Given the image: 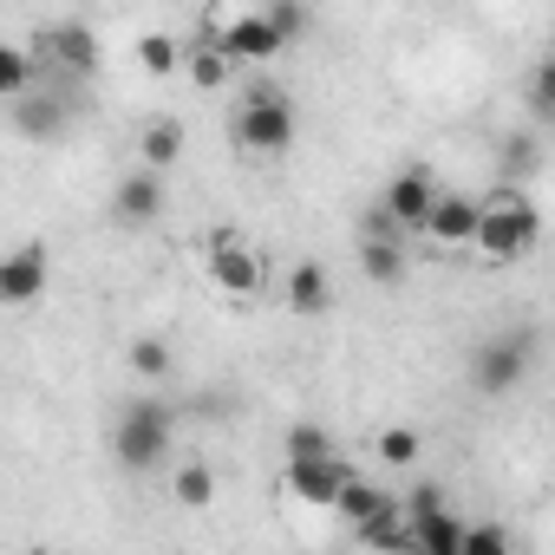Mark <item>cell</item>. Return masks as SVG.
<instances>
[{"mask_svg":"<svg viewBox=\"0 0 555 555\" xmlns=\"http://www.w3.org/2000/svg\"><path fill=\"white\" fill-rule=\"evenodd\" d=\"M170 438H177V418L164 399H125L112 418V457L125 477H151L170 457Z\"/></svg>","mask_w":555,"mask_h":555,"instance_id":"obj_1","label":"cell"},{"mask_svg":"<svg viewBox=\"0 0 555 555\" xmlns=\"http://www.w3.org/2000/svg\"><path fill=\"white\" fill-rule=\"evenodd\" d=\"M535 242H542V209L516 183H503L496 196H483V222H477V242H470L483 261H496V268L503 261H522Z\"/></svg>","mask_w":555,"mask_h":555,"instance_id":"obj_2","label":"cell"},{"mask_svg":"<svg viewBox=\"0 0 555 555\" xmlns=\"http://www.w3.org/2000/svg\"><path fill=\"white\" fill-rule=\"evenodd\" d=\"M229 138H235L242 157H282L295 144V105L274 86H248V99L229 118Z\"/></svg>","mask_w":555,"mask_h":555,"instance_id":"obj_3","label":"cell"},{"mask_svg":"<svg viewBox=\"0 0 555 555\" xmlns=\"http://www.w3.org/2000/svg\"><path fill=\"white\" fill-rule=\"evenodd\" d=\"M203 274H209L229 301H255V295L268 288V261H261L235 229H216V235L203 242Z\"/></svg>","mask_w":555,"mask_h":555,"instance_id":"obj_4","label":"cell"},{"mask_svg":"<svg viewBox=\"0 0 555 555\" xmlns=\"http://www.w3.org/2000/svg\"><path fill=\"white\" fill-rule=\"evenodd\" d=\"M529 360H535V340H529V334H516V327H509V334H490V340L470 347V386H477L483 399H503V392L522 386Z\"/></svg>","mask_w":555,"mask_h":555,"instance_id":"obj_5","label":"cell"},{"mask_svg":"<svg viewBox=\"0 0 555 555\" xmlns=\"http://www.w3.org/2000/svg\"><path fill=\"white\" fill-rule=\"evenodd\" d=\"M34 47H40V60H47V79H92L99 73V34L86 27V21H47L40 34H34Z\"/></svg>","mask_w":555,"mask_h":555,"instance_id":"obj_6","label":"cell"},{"mask_svg":"<svg viewBox=\"0 0 555 555\" xmlns=\"http://www.w3.org/2000/svg\"><path fill=\"white\" fill-rule=\"evenodd\" d=\"M8 125H14V138H27V144H60L66 125H73V105H66V92L47 79V86H34L27 99H8Z\"/></svg>","mask_w":555,"mask_h":555,"instance_id":"obj_7","label":"cell"},{"mask_svg":"<svg viewBox=\"0 0 555 555\" xmlns=\"http://www.w3.org/2000/svg\"><path fill=\"white\" fill-rule=\"evenodd\" d=\"M209 34L229 47L235 66H268V60H282V53H288V40L274 34V21L261 14V0H255V8H242V14H229V21L209 27Z\"/></svg>","mask_w":555,"mask_h":555,"instance_id":"obj_8","label":"cell"},{"mask_svg":"<svg viewBox=\"0 0 555 555\" xmlns=\"http://www.w3.org/2000/svg\"><path fill=\"white\" fill-rule=\"evenodd\" d=\"M347 477H353V464H347L340 451L288 457V470H282L288 496H295V503H314V509H334V503H340V490H347Z\"/></svg>","mask_w":555,"mask_h":555,"instance_id":"obj_9","label":"cell"},{"mask_svg":"<svg viewBox=\"0 0 555 555\" xmlns=\"http://www.w3.org/2000/svg\"><path fill=\"white\" fill-rule=\"evenodd\" d=\"M47 288H53V255H47V242H21L8 261H0V301H8V308H34Z\"/></svg>","mask_w":555,"mask_h":555,"instance_id":"obj_10","label":"cell"},{"mask_svg":"<svg viewBox=\"0 0 555 555\" xmlns=\"http://www.w3.org/2000/svg\"><path fill=\"white\" fill-rule=\"evenodd\" d=\"M379 203L399 216V229H405V235H425L431 203H438V177H431L425 164H405V170H392V177H386V196H379Z\"/></svg>","mask_w":555,"mask_h":555,"instance_id":"obj_11","label":"cell"},{"mask_svg":"<svg viewBox=\"0 0 555 555\" xmlns=\"http://www.w3.org/2000/svg\"><path fill=\"white\" fill-rule=\"evenodd\" d=\"M477 222H483V196H470V190H438L431 222H425V242H438V248H470V242H477Z\"/></svg>","mask_w":555,"mask_h":555,"instance_id":"obj_12","label":"cell"},{"mask_svg":"<svg viewBox=\"0 0 555 555\" xmlns=\"http://www.w3.org/2000/svg\"><path fill=\"white\" fill-rule=\"evenodd\" d=\"M157 216H164V170L138 164V170L118 177V190H112V222H125V229H151Z\"/></svg>","mask_w":555,"mask_h":555,"instance_id":"obj_13","label":"cell"},{"mask_svg":"<svg viewBox=\"0 0 555 555\" xmlns=\"http://www.w3.org/2000/svg\"><path fill=\"white\" fill-rule=\"evenodd\" d=\"M282 301H288V314H301V321L327 314V308H334V274H327L321 261H295L288 282H282Z\"/></svg>","mask_w":555,"mask_h":555,"instance_id":"obj_14","label":"cell"},{"mask_svg":"<svg viewBox=\"0 0 555 555\" xmlns=\"http://www.w3.org/2000/svg\"><path fill=\"white\" fill-rule=\"evenodd\" d=\"M34 86H47V60L34 40H8L0 47V99H27Z\"/></svg>","mask_w":555,"mask_h":555,"instance_id":"obj_15","label":"cell"},{"mask_svg":"<svg viewBox=\"0 0 555 555\" xmlns=\"http://www.w3.org/2000/svg\"><path fill=\"white\" fill-rule=\"evenodd\" d=\"M183 73H190V86H203V92H222L229 86V73H235V60H229V47L203 27V40L183 53Z\"/></svg>","mask_w":555,"mask_h":555,"instance_id":"obj_16","label":"cell"},{"mask_svg":"<svg viewBox=\"0 0 555 555\" xmlns=\"http://www.w3.org/2000/svg\"><path fill=\"white\" fill-rule=\"evenodd\" d=\"M464 529L451 509H431V516H412V548L418 555H464Z\"/></svg>","mask_w":555,"mask_h":555,"instance_id":"obj_17","label":"cell"},{"mask_svg":"<svg viewBox=\"0 0 555 555\" xmlns=\"http://www.w3.org/2000/svg\"><path fill=\"white\" fill-rule=\"evenodd\" d=\"M360 274H366L373 288H399V282H405V242L360 235Z\"/></svg>","mask_w":555,"mask_h":555,"instance_id":"obj_18","label":"cell"},{"mask_svg":"<svg viewBox=\"0 0 555 555\" xmlns=\"http://www.w3.org/2000/svg\"><path fill=\"white\" fill-rule=\"evenodd\" d=\"M170 496H177V509H209L216 503V464L209 457H183L170 470Z\"/></svg>","mask_w":555,"mask_h":555,"instance_id":"obj_19","label":"cell"},{"mask_svg":"<svg viewBox=\"0 0 555 555\" xmlns=\"http://www.w3.org/2000/svg\"><path fill=\"white\" fill-rule=\"evenodd\" d=\"M334 509H340V516H347V522H353V529H360V522H373V516H386V509H399V496H392V490H386V483H366V477H360V470H353V477H347V490H340V503H334Z\"/></svg>","mask_w":555,"mask_h":555,"instance_id":"obj_20","label":"cell"},{"mask_svg":"<svg viewBox=\"0 0 555 555\" xmlns=\"http://www.w3.org/2000/svg\"><path fill=\"white\" fill-rule=\"evenodd\" d=\"M177 157H183V125H177V118H151V125H144V138H138V164L170 170Z\"/></svg>","mask_w":555,"mask_h":555,"instance_id":"obj_21","label":"cell"},{"mask_svg":"<svg viewBox=\"0 0 555 555\" xmlns=\"http://www.w3.org/2000/svg\"><path fill=\"white\" fill-rule=\"evenodd\" d=\"M373 451H379V464H392V470H412V464H418V451H425V438H418L412 425H386V431L373 438Z\"/></svg>","mask_w":555,"mask_h":555,"instance_id":"obj_22","label":"cell"},{"mask_svg":"<svg viewBox=\"0 0 555 555\" xmlns=\"http://www.w3.org/2000/svg\"><path fill=\"white\" fill-rule=\"evenodd\" d=\"M522 99H529L535 125H555V53H542V60L529 66V86H522Z\"/></svg>","mask_w":555,"mask_h":555,"instance_id":"obj_23","label":"cell"},{"mask_svg":"<svg viewBox=\"0 0 555 555\" xmlns=\"http://www.w3.org/2000/svg\"><path fill=\"white\" fill-rule=\"evenodd\" d=\"M138 66H144L151 79H170V73L183 66V47H177L170 34H144V40H138Z\"/></svg>","mask_w":555,"mask_h":555,"instance_id":"obj_24","label":"cell"},{"mask_svg":"<svg viewBox=\"0 0 555 555\" xmlns=\"http://www.w3.org/2000/svg\"><path fill=\"white\" fill-rule=\"evenodd\" d=\"M131 373H138V379H157V386H164V379H170V347H164L157 334L131 340Z\"/></svg>","mask_w":555,"mask_h":555,"instance_id":"obj_25","label":"cell"},{"mask_svg":"<svg viewBox=\"0 0 555 555\" xmlns=\"http://www.w3.org/2000/svg\"><path fill=\"white\" fill-rule=\"evenodd\" d=\"M261 14L274 21V34H282L288 47L308 40V8H301V0H261Z\"/></svg>","mask_w":555,"mask_h":555,"instance_id":"obj_26","label":"cell"},{"mask_svg":"<svg viewBox=\"0 0 555 555\" xmlns=\"http://www.w3.org/2000/svg\"><path fill=\"white\" fill-rule=\"evenodd\" d=\"M321 451H334L327 425H288V457H321Z\"/></svg>","mask_w":555,"mask_h":555,"instance_id":"obj_27","label":"cell"},{"mask_svg":"<svg viewBox=\"0 0 555 555\" xmlns=\"http://www.w3.org/2000/svg\"><path fill=\"white\" fill-rule=\"evenodd\" d=\"M464 555H509V529H496V522H470V529H464Z\"/></svg>","mask_w":555,"mask_h":555,"instance_id":"obj_28","label":"cell"},{"mask_svg":"<svg viewBox=\"0 0 555 555\" xmlns=\"http://www.w3.org/2000/svg\"><path fill=\"white\" fill-rule=\"evenodd\" d=\"M516 170H522V177L535 170V138H522V131L503 144V177H516Z\"/></svg>","mask_w":555,"mask_h":555,"instance_id":"obj_29","label":"cell"},{"mask_svg":"<svg viewBox=\"0 0 555 555\" xmlns=\"http://www.w3.org/2000/svg\"><path fill=\"white\" fill-rule=\"evenodd\" d=\"M431 509H444V490L438 483H412L405 490V516H431Z\"/></svg>","mask_w":555,"mask_h":555,"instance_id":"obj_30","label":"cell"},{"mask_svg":"<svg viewBox=\"0 0 555 555\" xmlns=\"http://www.w3.org/2000/svg\"><path fill=\"white\" fill-rule=\"evenodd\" d=\"M548 53H555V27H548Z\"/></svg>","mask_w":555,"mask_h":555,"instance_id":"obj_31","label":"cell"}]
</instances>
